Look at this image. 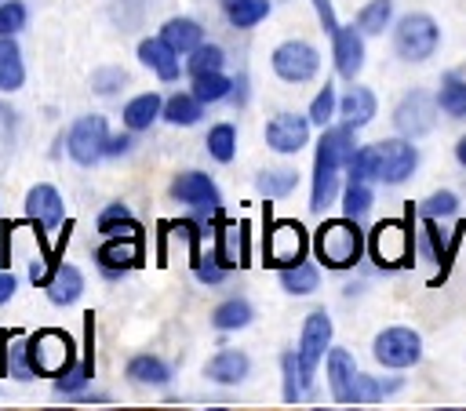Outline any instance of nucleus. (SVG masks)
<instances>
[{
  "label": "nucleus",
  "instance_id": "nucleus-1",
  "mask_svg": "<svg viewBox=\"0 0 466 411\" xmlns=\"http://www.w3.org/2000/svg\"><path fill=\"white\" fill-rule=\"evenodd\" d=\"M357 153V127L350 124H328L317 142L313 156V185H309V211H324L339 196V171L350 167Z\"/></svg>",
  "mask_w": 466,
  "mask_h": 411
},
{
  "label": "nucleus",
  "instance_id": "nucleus-2",
  "mask_svg": "<svg viewBox=\"0 0 466 411\" xmlns=\"http://www.w3.org/2000/svg\"><path fill=\"white\" fill-rule=\"evenodd\" d=\"M364 247H368V236L357 226V218H350V215L328 218L313 233V255H317V262L324 269H350V266H357Z\"/></svg>",
  "mask_w": 466,
  "mask_h": 411
},
{
  "label": "nucleus",
  "instance_id": "nucleus-3",
  "mask_svg": "<svg viewBox=\"0 0 466 411\" xmlns=\"http://www.w3.org/2000/svg\"><path fill=\"white\" fill-rule=\"evenodd\" d=\"M368 255L379 269H400L415 258V229H411V211L408 218H382L368 233Z\"/></svg>",
  "mask_w": 466,
  "mask_h": 411
},
{
  "label": "nucleus",
  "instance_id": "nucleus-4",
  "mask_svg": "<svg viewBox=\"0 0 466 411\" xmlns=\"http://www.w3.org/2000/svg\"><path fill=\"white\" fill-rule=\"evenodd\" d=\"M441 47V25L426 11H408L393 22V51L404 62H426Z\"/></svg>",
  "mask_w": 466,
  "mask_h": 411
},
{
  "label": "nucleus",
  "instance_id": "nucleus-5",
  "mask_svg": "<svg viewBox=\"0 0 466 411\" xmlns=\"http://www.w3.org/2000/svg\"><path fill=\"white\" fill-rule=\"evenodd\" d=\"M371 356L375 364L390 367V371H404V367H415L422 360V335L415 327H404V324H393V327H382L375 338H371Z\"/></svg>",
  "mask_w": 466,
  "mask_h": 411
},
{
  "label": "nucleus",
  "instance_id": "nucleus-6",
  "mask_svg": "<svg viewBox=\"0 0 466 411\" xmlns=\"http://www.w3.org/2000/svg\"><path fill=\"white\" fill-rule=\"evenodd\" d=\"M29 353H33V367H36L40 378H55V375H62V371L76 360L73 338H69L66 331H58V327L36 331V335L29 338Z\"/></svg>",
  "mask_w": 466,
  "mask_h": 411
},
{
  "label": "nucleus",
  "instance_id": "nucleus-7",
  "mask_svg": "<svg viewBox=\"0 0 466 411\" xmlns=\"http://www.w3.org/2000/svg\"><path fill=\"white\" fill-rule=\"evenodd\" d=\"M269 65L284 84H306L320 69V51L313 44H306V40H284V44L273 47Z\"/></svg>",
  "mask_w": 466,
  "mask_h": 411
},
{
  "label": "nucleus",
  "instance_id": "nucleus-8",
  "mask_svg": "<svg viewBox=\"0 0 466 411\" xmlns=\"http://www.w3.org/2000/svg\"><path fill=\"white\" fill-rule=\"evenodd\" d=\"M306 247H309L306 229H302L295 218L273 222V226L266 229V240H262V255H266V262L277 266V269L302 262V258H306Z\"/></svg>",
  "mask_w": 466,
  "mask_h": 411
},
{
  "label": "nucleus",
  "instance_id": "nucleus-9",
  "mask_svg": "<svg viewBox=\"0 0 466 411\" xmlns=\"http://www.w3.org/2000/svg\"><path fill=\"white\" fill-rule=\"evenodd\" d=\"M433 116H437V95H426L419 87H411L397 109H393V127L404 135V138H422L426 131H433Z\"/></svg>",
  "mask_w": 466,
  "mask_h": 411
},
{
  "label": "nucleus",
  "instance_id": "nucleus-10",
  "mask_svg": "<svg viewBox=\"0 0 466 411\" xmlns=\"http://www.w3.org/2000/svg\"><path fill=\"white\" fill-rule=\"evenodd\" d=\"M375 153H379V182H386V185L408 182L415 175V167H419V149L404 135L375 142Z\"/></svg>",
  "mask_w": 466,
  "mask_h": 411
},
{
  "label": "nucleus",
  "instance_id": "nucleus-11",
  "mask_svg": "<svg viewBox=\"0 0 466 411\" xmlns=\"http://www.w3.org/2000/svg\"><path fill=\"white\" fill-rule=\"evenodd\" d=\"M331 316L324 313V309H313L306 320H302V335H299V364H302V371L313 378L317 375V367L324 364V356H328V349H331Z\"/></svg>",
  "mask_w": 466,
  "mask_h": 411
},
{
  "label": "nucleus",
  "instance_id": "nucleus-12",
  "mask_svg": "<svg viewBox=\"0 0 466 411\" xmlns=\"http://www.w3.org/2000/svg\"><path fill=\"white\" fill-rule=\"evenodd\" d=\"M171 196L178 204H189L193 211H204V215L222 211V193L211 182V175H204V171H178L171 178Z\"/></svg>",
  "mask_w": 466,
  "mask_h": 411
},
{
  "label": "nucleus",
  "instance_id": "nucleus-13",
  "mask_svg": "<svg viewBox=\"0 0 466 411\" xmlns=\"http://www.w3.org/2000/svg\"><path fill=\"white\" fill-rule=\"evenodd\" d=\"M309 127H313L309 113H288L284 109V113L269 116V124H266V145L273 153L291 156V153H299V149L309 145Z\"/></svg>",
  "mask_w": 466,
  "mask_h": 411
},
{
  "label": "nucleus",
  "instance_id": "nucleus-14",
  "mask_svg": "<svg viewBox=\"0 0 466 411\" xmlns=\"http://www.w3.org/2000/svg\"><path fill=\"white\" fill-rule=\"evenodd\" d=\"M106 142H109V127H106V116H98V113L80 116V120L73 124L69 138H66L69 156H73L76 164H84V167L95 164L98 156H106Z\"/></svg>",
  "mask_w": 466,
  "mask_h": 411
},
{
  "label": "nucleus",
  "instance_id": "nucleus-15",
  "mask_svg": "<svg viewBox=\"0 0 466 411\" xmlns=\"http://www.w3.org/2000/svg\"><path fill=\"white\" fill-rule=\"evenodd\" d=\"M331 58H335V73L342 80H357L364 69V33L357 25H342L331 33Z\"/></svg>",
  "mask_w": 466,
  "mask_h": 411
},
{
  "label": "nucleus",
  "instance_id": "nucleus-16",
  "mask_svg": "<svg viewBox=\"0 0 466 411\" xmlns=\"http://www.w3.org/2000/svg\"><path fill=\"white\" fill-rule=\"evenodd\" d=\"M324 371H328V386H331V400L335 404H353V382H357V360L350 349L331 346L324 356Z\"/></svg>",
  "mask_w": 466,
  "mask_h": 411
},
{
  "label": "nucleus",
  "instance_id": "nucleus-17",
  "mask_svg": "<svg viewBox=\"0 0 466 411\" xmlns=\"http://www.w3.org/2000/svg\"><path fill=\"white\" fill-rule=\"evenodd\" d=\"M0 375H15L18 382H29L36 375L33 353H29V335L0 331Z\"/></svg>",
  "mask_w": 466,
  "mask_h": 411
},
{
  "label": "nucleus",
  "instance_id": "nucleus-18",
  "mask_svg": "<svg viewBox=\"0 0 466 411\" xmlns=\"http://www.w3.org/2000/svg\"><path fill=\"white\" fill-rule=\"evenodd\" d=\"M25 215H29V222L36 229H55L66 218V204H62V196H58L55 185H44L40 182V185H33L25 193Z\"/></svg>",
  "mask_w": 466,
  "mask_h": 411
},
{
  "label": "nucleus",
  "instance_id": "nucleus-19",
  "mask_svg": "<svg viewBox=\"0 0 466 411\" xmlns=\"http://www.w3.org/2000/svg\"><path fill=\"white\" fill-rule=\"evenodd\" d=\"M98 266L106 273H124L131 266L142 262V233H131V236H106L102 247L95 251Z\"/></svg>",
  "mask_w": 466,
  "mask_h": 411
},
{
  "label": "nucleus",
  "instance_id": "nucleus-20",
  "mask_svg": "<svg viewBox=\"0 0 466 411\" xmlns=\"http://www.w3.org/2000/svg\"><path fill=\"white\" fill-rule=\"evenodd\" d=\"M462 233H466V222H459L451 233L441 229V218H426V222H422V244H426L430 258L441 266V276L448 273V266H451V258H455V247L462 244Z\"/></svg>",
  "mask_w": 466,
  "mask_h": 411
},
{
  "label": "nucleus",
  "instance_id": "nucleus-21",
  "mask_svg": "<svg viewBox=\"0 0 466 411\" xmlns=\"http://www.w3.org/2000/svg\"><path fill=\"white\" fill-rule=\"evenodd\" d=\"M91 375H95V356H91V313H87V316H84V356L73 360L62 375H55V393H62V396H80L84 386L91 382Z\"/></svg>",
  "mask_w": 466,
  "mask_h": 411
},
{
  "label": "nucleus",
  "instance_id": "nucleus-22",
  "mask_svg": "<svg viewBox=\"0 0 466 411\" xmlns=\"http://www.w3.org/2000/svg\"><path fill=\"white\" fill-rule=\"evenodd\" d=\"M138 62L146 65V69H153L160 80H178V73H182V62H178V51L164 40V36H149V40H142L138 44Z\"/></svg>",
  "mask_w": 466,
  "mask_h": 411
},
{
  "label": "nucleus",
  "instance_id": "nucleus-23",
  "mask_svg": "<svg viewBox=\"0 0 466 411\" xmlns=\"http://www.w3.org/2000/svg\"><path fill=\"white\" fill-rule=\"evenodd\" d=\"M215 258L226 269L248 266V226L244 222H222L215 233Z\"/></svg>",
  "mask_w": 466,
  "mask_h": 411
},
{
  "label": "nucleus",
  "instance_id": "nucleus-24",
  "mask_svg": "<svg viewBox=\"0 0 466 411\" xmlns=\"http://www.w3.org/2000/svg\"><path fill=\"white\" fill-rule=\"evenodd\" d=\"M204 375L218 386H240L248 375H251V356L244 349H218L208 364H204Z\"/></svg>",
  "mask_w": 466,
  "mask_h": 411
},
{
  "label": "nucleus",
  "instance_id": "nucleus-25",
  "mask_svg": "<svg viewBox=\"0 0 466 411\" xmlns=\"http://www.w3.org/2000/svg\"><path fill=\"white\" fill-rule=\"evenodd\" d=\"M375 113H379V98H375V91L371 87H350L342 98H339V116H342V124H350V127H368L371 120H375Z\"/></svg>",
  "mask_w": 466,
  "mask_h": 411
},
{
  "label": "nucleus",
  "instance_id": "nucleus-26",
  "mask_svg": "<svg viewBox=\"0 0 466 411\" xmlns=\"http://www.w3.org/2000/svg\"><path fill=\"white\" fill-rule=\"evenodd\" d=\"M44 291H47V298L55 306H69V302H76L84 295V273L76 266H69V262H58L55 273L47 276Z\"/></svg>",
  "mask_w": 466,
  "mask_h": 411
},
{
  "label": "nucleus",
  "instance_id": "nucleus-27",
  "mask_svg": "<svg viewBox=\"0 0 466 411\" xmlns=\"http://www.w3.org/2000/svg\"><path fill=\"white\" fill-rule=\"evenodd\" d=\"M164 116V98L157 91H142L124 105V127L127 131H146L153 120Z\"/></svg>",
  "mask_w": 466,
  "mask_h": 411
},
{
  "label": "nucleus",
  "instance_id": "nucleus-28",
  "mask_svg": "<svg viewBox=\"0 0 466 411\" xmlns=\"http://www.w3.org/2000/svg\"><path fill=\"white\" fill-rule=\"evenodd\" d=\"M437 109L451 120H466V76L444 73L437 84Z\"/></svg>",
  "mask_w": 466,
  "mask_h": 411
},
{
  "label": "nucleus",
  "instance_id": "nucleus-29",
  "mask_svg": "<svg viewBox=\"0 0 466 411\" xmlns=\"http://www.w3.org/2000/svg\"><path fill=\"white\" fill-rule=\"evenodd\" d=\"M160 36L178 51V55H189L197 44H204V29L197 18H167L160 25Z\"/></svg>",
  "mask_w": 466,
  "mask_h": 411
},
{
  "label": "nucleus",
  "instance_id": "nucleus-30",
  "mask_svg": "<svg viewBox=\"0 0 466 411\" xmlns=\"http://www.w3.org/2000/svg\"><path fill=\"white\" fill-rule=\"evenodd\" d=\"M204 116V102L193 91H178L171 98H164V120L175 127H193Z\"/></svg>",
  "mask_w": 466,
  "mask_h": 411
},
{
  "label": "nucleus",
  "instance_id": "nucleus-31",
  "mask_svg": "<svg viewBox=\"0 0 466 411\" xmlns=\"http://www.w3.org/2000/svg\"><path fill=\"white\" fill-rule=\"evenodd\" d=\"M255 320V306L248 302V298H226V302H218L215 309H211V324L218 327V331H240V327H248Z\"/></svg>",
  "mask_w": 466,
  "mask_h": 411
},
{
  "label": "nucleus",
  "instance_id": "nucleus-32",
  "mask_svg": "<svg viewBox=\"0 0 466 411\" xmlns=\"http://www.w3.org/2000/svg\"><path fill=\"white\" fill-rule=\"evenodd\" d=\"M127 378L138 386H164L171 378V367L153 353H138L127 360Z\"/></svg>",
  "mask_w": 466,
  "mask_h": 411
},
{
  "label": "nucleus",
  "instance_id": "nucleus-33",
  "mask_svg": "<svg viewBox=\"0 0 466 411\" xmlns=\"http://www.w3.org/2000/svg\"><path fill=\"white\" fill-rule=\"evenodd\" d=\"M280 371H284V400L288 404H299V400H306L309 396V375L302 371V364H299V353H280Z\"/></svg>",
  "mask_w": 466,
  "mask_h": 411
},
{
  "label": "nucleus",
  "instance_id": "nucleus-34",
  "mask_svg": "<svg viewBox=\"0 0 466 411\" xmlns=\"http://www.w3.org/2000/svg\"><path fill=\"white\" fill-rule=\"evenodd\" d=\"M22 80H25L22 51L11 36H0V91H18Z\"/></svg>",
  "mask_w": 466,
  "mask_h": 411
},
{
  "label": "nucleus",
  "instance_id": "nucleus-35",
  "mask_svg": "<svg viewBox=\"0 0 466 411\" xmlns=\"http://www.w3.org/2000/svg\"><path fill=\"white\" fill-rule=\"evenodd\" d=\"M317 284H320V269H317L313 262H306V258L280 269V287H284L288 295H313Z\"/></svg>",
  "mask_w": 466,
  "mask_h": 411
},
{
  "label": "nucleus",
  "instance_id": "nucleus-36",
  "mask_svg": "<svg viewBox=\"0 0 466 411\" xmlns=\"http://www.w3.org/2000/svg\"><path fill=\"white\" fill-rule=\"evenodd\" d=\"M364 36H379L382 29L393 25V0H368L360 11H357V22H353Z\"/></svg>",
  "mask_w": 466,
  "mask_h": 411
},
{
  "label": "nucleus",
  "instance_id": "nucleus-37",
  "mask_svg": "<svg viewBox=\"0 0 466 411\" xmlns=\"http://www.w3.org/2000/svg\"><path fill=\"white\" fill-rule=\"evenodd\" d=\"M371 204H375L371 182H364V178H350V182L342 185V215H350V218L360 222V218L371 211Z\"/></svg>",
  "mask_w": 466,
  "mask_h": 411
},
{
  "label": "nucleus",
  "instance_id": "nucleus-38",
  "mask_svg": "<svg viewBox=\"0 0 466 411\" xmlns=\"http://www.w3.org/2000/svg\"><path fill=\"white\" fill-rule=\"evenodd\" d=\"M98 233L102 236H131V233H142V229H138L135 215L127 211V204H109L98 215Z\"/></svg>",
  "mask_w": 466,
  "mask_h": 411
},
{
  "label": "nucleus",
  "instance_id": "nucleus-39",
  "mask_svg": "<svg viewBox=\"0 0 466 411\" xmlns=\"http://www.w3.org/2000/svg\"><path fill=\"white\" fill-rule=\"evenodd\" d=\"M204 105H211V102H222V98H229L233 95V80L218 69V73H200V76H193V87H189Z\"/></svg>",
  "mask_w": 466,
  "mask_h": 411
},
{
  "label": "nucleus",
  "instance_id": "nucleus-40",
  "mask_svg": "<svg viewBox=\"0 0 466 411\" xmlns=\"http://www.w3.org/2000/svg\"><path fill=\"white\" fill-rule=\"evenodd\" d=\"M222 11H226V18H229L233 29H251V25H258L273 11V4L269 0H237V4H229Z\"/></svg>",
  "mask_w": 466,
  "mask_h": 411
},
{
  "label": "nucleus",
  "instance_id": "nucleus-41",
  "mask_svg": "<svg viewBox=\"0 0 466 411\" xmlns=\"http://www.w3.org/2000/svg\"><path fill=\"white\" fill-rule=\"evenodd\" d=\"M226 65V51L218 44H197L186 58V73L189 76H200V73H218Z\"/></svg>",
  "mask_w": 466,
  "mask_h": 411
},
{
  "label": "nucleus",
  "instance_id": "nucleus-42",
  "mask_svg": "<svg viewBox=\"0 0 466 411\" xmlns=\"http://www.w3.org/2000/svg\"><path fill=\"white\" fill-rule=\"evenodd\" d=\"M306 113H309L313 127H320V131H324V127L339 116V95H335V84H328V80H324V87L313 95V102H309V109H306Z\"/></svg>",
  "mask_w": 466,
  "mask_h": 411
},
{
  "label": "nucleus",
  "instance_id": "nucleus-43",
  "mask_svg": "<svg viewBox=\"0 0 466 411\" xmlns=\"http://www.w3.org/2000/svg\"><path fill=\"white\" fill-rule=\"evenodd\" d=\"M208 153L218 160V164H229L233 156H237V127L233 124H215L211 131H208Z\"/></svg>",
  "mask_w": 466,
  "mask_h": 411
},
{
  "label": "nucleus",
  "instance_id": "nucleus-44",
  "mask_svg": "<svg viewBox=\"0 0 466 411\" xmlns=\"http://www.w3.org/2000/svg\"><path fill=\"white\" fill-rule=\"evenodd\" d=\"M397 389H400V378L382 382V378H371V375H357V382H353V404H375V400H382V396H390Z\"/></svg>",
  "mask_w": 466,
  "mask_h": 411
},
{
  "label": "nucleus",
  "instance_id": "nucleus-45",
  "mask_svg": "<svg viewBox=\"0 0 466 411\" xmlns=\"http://www.w3.org/2000/svg\"><path fill=\"white\" fill-rule=\"evenodd\" d=\"M455 211H459V196L451 189H433L426 200H419L422 218H451Z\"/></svg>",
  "mask_w": 466,
  "mask_h": 411
},
{
  "label": "nucleus",
  "instance_id": "nucleus-46",
  "mask_svg": "<svg viewBox=\"0 0 466 411\" xmlns=\"http://www.w3.org/2000/svg\"><path fill=\"white\" fill-rule=\"evenodd\" d=\"M295 182H299V171H291V167L262 171V175L255 178V185H258L266 196H284V193H291V189H295Z\"/></svg>",
  "mask_w": 466,
  "mask_h": 411
},
{
  "label": "nucleus",
  "instance_id": "nucleus-47",
  "mask_svg": "<svg viewBox=\"0 0 466 411\" xmlns=\"http://www.w3.org/2000/svg\"><path fill=\"white\" fill-rule=\"evenodd\" d=\"M25 29V4L22 0H4L0 4V36H15Z\"/></svg>",
  "mask_w": 466,
  "mask_h": 411
},
{
  "label": "nucleus",
  "instance_id": "nucleus-48",
  "mask_svg": "<svg viewBox=\"0 0 466 411\" xmlns=\"http://www.w3.org/2000/svg\"><path fill=\"white\" fill-rule=\"evenodd\" d=\"M193 273H197L200 284H222V276H226L229 269H226V266L215 258V251H211V255H197V258H193Z\"/></svg>",
  "mask_w": 466,
  "mask_h": 411
},
{
  "label": "nucleus",
  "instance_id": "nucleus-49",
  "mask_svg": "<svg viewBox=\"0 0 466 411\" xmlns=\"http://www.w3.org/2000/svg\"><path fill=\"white\" fill-rule=\"evenodd\" d=\"M313 4V11H317V18H320V25H324V33L331 36L335 29H339V18H335V7H331V0H309Z\"/></svg>",
  "mask_w": 466,
  "mask_h": 411
},
{
  "label": "nucleus",
  "instance_id": "nucleus-50",
  "mask_svg": "<svg viewBox=\"0 0 466 411\" xmlns=\"http://www.w3.org/2000/svg\"><path fill=\"white\" fill-rule=\"evenodd\" d=\"M127 149H131V138H127V135H109L106 156H120V153H127Z\"/></svg>",
  "mask_w": 466,
  "mask_h": 411
},
{
  "label": "nucleus",
  "instance_id": "nucleus-51",
  "mask_svg": "<svg viewBox=\"0 0 466 411\" xmlns=\"http://www.w3.org/2000/svg\"><path fill=\"white\" fill-rule=\"evenodd\" d=\"M15 287H18V280H15V273H7V269H0V306L15 295Z\"/></svg>",
  "mask_w": 466,
  "mask_h": 411
},
{
  "label": "nucleus",
  "instance_id": "nucleus-52",
  "mask_svg": "<svg viewBox=\"0 0 466 411\" xmlns=\"http://www.w3.org/2000/svg\"><path fill=\"white\" fill-rule=\"evenodd\" d=\"M455 160H459V167H466V135L455 142Z\"/></svg>",
  "mask_w": 466,
  "mask_h": 411
},
{
  "label": "nucleus",
  "instance_id": "nucleus-53",
  "mask_svg": "<svg viewBox=\"0 0 466 411\" xmlns=\"http://www.w3.org/2000/svg\"><path fill=\"white\" fill-rule=\"evenodd\" d=\"M218 4H222V7H229V4H237V0H218Z\"/></svg>",
  "mask_w": 466,
  "mask_h": 411
},
{
  "label": "nucleus",
  "instance_id": "nucleus-54",
  "mask_svg": "<svg viewBox=\"0 0 466 411\" xmlns=\"http://www.w3.org/2000/svg\"><path fill=\"white\" fill-rule=\"evenodd\" d=\"M0 4H4V0H0Z\"/></svg>",
  "mask_w": 466,
  "mask_h": 411
}]
</instances>
